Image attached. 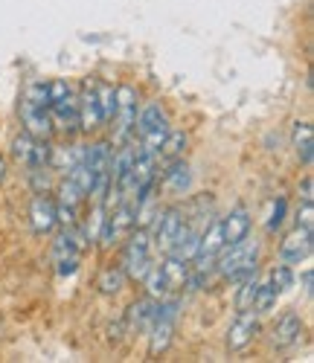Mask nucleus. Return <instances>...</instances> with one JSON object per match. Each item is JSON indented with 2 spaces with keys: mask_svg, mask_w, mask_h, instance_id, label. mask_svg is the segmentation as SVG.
I'll return each instance as SVG.
<instances>
[{
  "mask_svg": "<svg viewBox=\"0 0 314 363\" xmlns=\"http://www.w3.org/2000/svg\"><path fill=\"white\" fill-rule=\"evenodd\" d=\"M297 227L314 233V201H303V206L297 209Z\"/></svg>",
  "mask_w": 314,
  "mask_h": 363,
  "instance_id": "cd10ccee",
  "label": "nucleus"
},
{
  "mask_svg": "<svg viewBox=\"0 0 314 363\" xmlns=\"http://www.w3.org/2000/svg\"><path fill=\"white\" fill-rule=\"evenodd\" d=\"M21 123H23V131L26 134H33L38 140H50L53 131H55L50 111L41 108V105H36V102H29V99L21 102Z\"/></svg>",
  "mask_w": 314,
  "mask_h": 363,
  "instance_id": "9b49d317",
  "label": "nucleus"
},
{
  "mask_svg": "<svg viewBox=\"0 0 314 363\" xmlns=\"http://www.w3.org/2000/svg\"><path fill=\"white\" fill-rule=\"evenodd\" d=\"M268 282L282 294L286 288H291V285H294V270H291L288 264H282V262H279V264L271 270V279H268Z\"/></svg>",
  "mask_w": 314,
  "mask_h": 363,
  "instance_id": "a878e982",
  "label": "nucleus"
},
{
  "mask_svg": "<svg viewBox=\"0 0 314 363\" xmlns=\"http://www.w3.org/2000/svg\"><path fill=\"white\" fill-rule=\"evenodd\" d=\"M256 288H259V279H256V274H254V277H247V279H242V288H239V299H236L239 311H254V296H256Z\"/></svg>",
  "mask_w": 314,
  "mask_h": 363,
  "instance_id": "b1692460",
  "label": "nucleus"
},
{
  "mask_svg": "<svg viewBox=\"0 0 314 363\" xmlns=\"http://www.w3.org/2000/svg\"><path fill=\"white\" fill-rule=\"evenodd\" d=\"M29 218H33V230H36L38 235L53 233V227L58 224L55 201H53L47 192H38V195L33 198V206H29Z\"/></svg>",
  "mask_w": 314,
  "mask_h": 363,
  "instance_id": "2eb2a0df",
  "label": "nucleus"
},
{
  "mask_svg": "<svg viewBox=\"0 0 314 363\" xmlns=\"http://www.w3.org/2000/svg\"><path fill=\"white\" fill-rule=\"evenodd\" d=\"M79 259H82L79 238H76V233L67 227L65 233H61V235L53 241V262H55V267H58L61 277H70V274H76Z\"/></svg>",
  "mask_w": 314,
  "mask_h": 363,
  "instance_id": "0eeeda50",
  "label": "nucleus"
},
{
  "mask_svg": "<svg viewBox=\"0 0 314 363\" xmlns=\"http://www.w3.org/2000/svg\"><path fill=\"white\" fill-rule=\"evenodd\" d=\"M4 177H6V160L0 157V184H4Z\"/></svg>",
  "mask_w": 314,
  "mask_h": 363,
  "instance_id": "7c9ffc66",
  "label": "nucleus"
},
{
  "mask_svg": "<svg viewBox=\"0 0 314 363\" xmlns=\"http://www.w3.org/2000/svg\"><path fill=\"white\" fill-rule=\"evenodd\" d=\"M286 209H288L286 198H276V201H274V209H271V218H268V233H276V230L282 227V221H286Z\"/></svg>",
  "mask_w": 314,
  "mask_h": 363,
  "instance_id": "bb28decb",
  "label": "nucleus"
},
{
  "mask_svg": "<svg viewBox=\"0 0 314 363\" xmlns=\"http://www.w3.org/2000/svg\"><path fill=\"white\" fill-rule=\"evenodd\" d=\"M259 335V320L254 311H239V317L233 320V325L227 328V349L230 352H239L244 349L250 340Z\"/></svg>",
  "mask_w": 314,
  "mask_h": 363,
  "instance_id": "4468645a",
  "label": "nucleus"
},
{
  "mask_svg": "<svg viewBox=\"0 0 314 363\" xmlns=\"http://www.w3.org/2000/svg\"><path fill=\"white\" fill-rule=\"evenodd\" d=\"M102 108L97 96V82H85L82 94H79V128L82 131H97L102 128Z\"/></svg>",
  "mask_w": 314,
  "mask_h": 363,
  "instance_id": "9d476101",
  "label": "nucleus"
},
{
  "mask_svg": "<svg viewBox=\"0 0 314 363\" xmlns=\"http://www.w3.org/2000/svg\"><path fill=\"white\" fill-rule=\"evenodd\" d=\"M12 157L23 166V169H47L53 163V145L50 140H38L33 134H18L12 143Z\"/></svg>",
  "mask_w": 314,
  "mask_h": 363,
  "instance_id": "39448f33",
  "label": "nucleus"
},
{
  "mask_svg": "<svg viewBox=\"0 0 314 363\" xmlns=\"http://www.w3.org/2000/svg\"><path fill=\"white\" fill-rule=\"evenodd\" d=\"M50 116H53V128L65 131V134H73L79 131V96L73 94H65L61 99H55L50 105Z\"/></svg>",
  "mask_w": 314,
  "mask_h": 363,
  "instance_id": "f8f14e48",
  "label": "nucleus"
},
{
  "mask_svg": "<svg viewBox=\"0 0 314 363\" xmlns=\"http://www.w3.org/2000/svg\"><path fill=\"white\" fill-rule=\"evenodd\" d=\"M178 311H180V302L178 299H157L151 323H148V340H151V352H163L175 335V323H178Z\"/></svg>",
  "mask_w": 314,
  "mask_h": 363,
  "instance_id": "20e7f679",
  "label": "nucleus"
},
{
  "mask_svg": "<svg viewBox=\"0 0 314 363\" xmlns=\"http://www.w3.org/2000/svg\"><path fill=\"white\" fill-rule=\"evenodd\" d=\"M218 227H222V238H224V247L236 245V241L247 238L250 233V213L244 206H236L233 213H227L224 218H218Z\"/></svg>",
  "mask_w": 314,
  "mask_h": 363,
  "instance_id": "dca6fc26",
  "label": "nucleus"
},
{
  "mask_svg": "<svg viewBox=\"0 0 314 363\" xmlns=\"http://www.w3.org/2000/svg\"><path fill=\"white\" fill-rule=\"evenodd\" d=\"M294 148H297V157L300 163L308 169L311 166V125L308 123H297L294 125Z\"/></svg>",
  "mask_w": 314,
  "mask_h": 363,
  "instance_id": "6ab92c4d",
  "label": "nucleus"
},
{
  "mask_svg": "<svg viewBox=\"0 0 314 363\" xmlns=\"http://www.w3.org/2000/svg\"><path fill=\"white\" fill-rule=\"evenodd\" d=\"M276 296H279V291H276L271 282H259L256 296H254V311H256V314H268V311L276 306Z\"/></svg>",
  "mask_w": 314,
  "mask_h": 363,
  "instance_id": "4be33fe9",
  "label": "nucleus"
},
{
  "mask_svg": "<svg viewBox=\"0 0 314 363\" xmlns=\"http://www.w3.org/2000/svg\"><path fill=\"white\" fill-rule=\"evenodd\" d=\"M97 96H99V108H102V123L108 125L117 111V87L108 82H97Z\"/></svg>",
  "mask_w": 314,
  "mask_h": 363,
  "instance_id": "412c9836",
  "label": "nucleus"
},
{
  "mask_svg": "<svg viewBox=\"0 0 314 363\" xmlns=\"http://www.w3.org/2000/svg\"><path fill=\"white\" fill-rule=\"evenodd\" d=\"M122 282H125V270H122L119 264L105 267V270H102V277H99V288H102V294H119Z\"/></svg>",
  "mask_w": 314,
  "mask_h": 363,
  "instance_id": "5701e85b",
  "label": "nucleus"
},
{
  "mask_svg": "<svg viewBox=\"0 0 314 363\" xmlns=\"http://www.w3.org/2000/svg\"><path fill=\"white\" fill-rule=\"evenodd\" d=\"M300 192H303V201H314V195H311V174H305Z\"/></svg>",
  "mask_w": 314,
  "mask_h": 363,
  "instance_id": "c85d7f7f",
  "label": "nucleus"
},
{
  "mask_svg": "<svg viewBox=\"0 0 314 363\" xmlns=\"http://www.w3.org/2000/svg\"><path fill=\"white\" fill-rule=\"evenodd\" d=\"M23 99H29V102H36V105H41V108H47L50 111V82H33L26 87V94H23Z\"/></svg>",
  "mask_w": 314,
  "mask_h": 363,
  "instance_id": "393cba45",
  "label": "nucleus"
},
{
  "mask_svg": "<svg viewBox=\"0 0 314 363\" xmlns=\"http://www.w3.org/2000/svg\"><path fill=\"white\" fill-rule=\"evenodd\" d=\"M303 285H305V294L311 296V270H305V274H303Z\"/></svg>",
  "mask_w": 314,
  "mask_h": 363,
  "instance_id": "c756f323",
  "label": "nucleus"
},
{
  "mask_svg": "<svg viewBox=\"0 0 314 363\" xmlns=\"http://www.w3.org/2000/svg\"><path fill=\"white\" fill-rule=\"evenodd\" d=\"M303 337V320L297 311H286L271 328V343L276 349H291L294 343H300Z\"/></svg>",
  "mask_w": 314,
  "mask_h": 363,
  "instance_id": "ddd939ff",
  "label": "nucleus"
},
{
  "mask_svg": "<svg viewBox=\"0 0 314 363\" xmlns=\"http://www.w3.org/2000/svg\"><path fill=\"white\" fill-rule=\"evenodd\" d=\"M311 247H314V233L294 227V233H288L286 238H282V245H279V262L294 267V264H300V262H305L311 256Z\"/></svg>",
  "mask_w": 314,
  "mask_h": 363,
  "instance_id": "6e6552de",
  "label": "nucleus"
},
{
  "mask_svg": "<svg viewBox=\"0 0 314 363\" xmlns=\"http://www.w3.org/2000/svg\"><path fill=\"white\" fill-rule=\"evenodd\" d=\"M143 282H146L148 296H154V299H161V296H169V294H172V291H169V282H166V277H163V270H161V264H151V267H148V274L143 277Z\"/></svg>",
  "mask_w": 314,
  "mask_h": 363,
  "instance_id": "aec40b11",
  "label": "nucleus"
},
{
  "mask_svg": "<svg viewBox=\"0 0 314 363\" xmlns=\"http://www.w3.org/2000/svg\"><path fill=\"white\" fill-rule=\"evenodd\" d=\"M137 90L131 84H119L117 87V111H114V119L111 123L117 125L114 131V140L122 145L129 143L131 134H134V123H137Z\"/></svg>",
  "mask_w": 314,
  "mask_h": 363,
  "instance_id": "423d86ee",
  "label": "nucleus"
},
{
  "mask_svg": "<svg viewBox=\"0 0 314 363\" xmlns=\"http://www.w3.org/2000/svg\"><path fill=\"white\" fill-rule=\"evenodd\" d=\"M183 227V213L180 206H169L166 213L157 216V227H154V235H151V247L161 250V253H169L172 241L178 235V230Z\"/></svg>",
  "mask_w": 314,
  "mask_h": 363,
  "instance_id": "1a4fd4ad",
  "label": "nucleus"
},
{
  "mask_svg": "<svg viewBox=\"0 0 314 363\" xmlns=\"http://www.w3.org/2000/svg\"><path fill=\"white\" fill-rule=\"evenodd\" d=\"M163 186L175 195H183L186 189L193 186V174H190V166L183 163V157L178 160H166V169H163Z\"/></svg>",
  "mask_w": 314,
  "mask_h": 363,
  "instance_id": "f3484780",
  "label": "nucleus"
},
{
  "mask_svg": "<svg viewBox=\"0 0 314 363\" xmlns=\"http://www.w3.org/2000/svg\"><path fill=\"white\" fill-rule=\"evenodd\" d=\"M154 306H157L154 296H146V299L134 302V306L129 308V328H148L151 314H154Z\"/></svg>",
  "mask_w": 314,
  "mask_h": 363,
  "instance_id": "a211bd4d",
  "label": "nucleus"
},
{
  "mask_svg": "<svg viewBox=\"0 0 314 363\" xmlns=\"http://www.w3.org/2000/svg\"><path fill=\"white\" fill-rule=\"evenodd\" d=\"M134 134L140 137V145H137L140 151H146V155H151V157L161 155V145L169 137V116H166L161 102L143 105V111L137 113V123H134Z\"/></svg>",
  "mask_w": 314,
  "mask_h": 363,
  "instance_id": "f03ea898",
  "label": "nucleus"
},
{
  "mask_svg": "<svg viewBox=\"0 0 314 363\" xmlns=\"http://www.w3.org/2000/svg\"><path fill=\"white\" fill-rule=\"evenodd\" d=\"M119 267L125 270V277L143 282V277L151 267V235L146 230H137L129 235V241H125V247H122Z\"/></svg>",
  "mask_w": 314,
  "mask_h": 363,
  "instance_id": "7ed1b4c3",
  "label": "nucleus"
},
{
  "mask_svg": "<svg viewBox=\"0 0 314 363\" xmlns=\"http://www.w3.org/2000/svg\"><path fill=\"white\" fill-rule=\"evenodd\" d=\"M256 264H259V245H256V241L242 238V241H236V245L222 247V253L215 256V264L212 267L224 279L242 282V279L256 274Z\"/></svg>",
  "mask_w": 314,
  "mask_h": 363,
  "instance_id": "f257e3e1",
  "label": "nucleus"
}]
</instances>
